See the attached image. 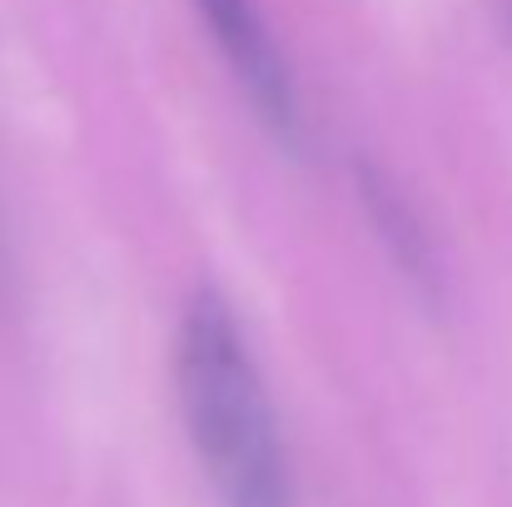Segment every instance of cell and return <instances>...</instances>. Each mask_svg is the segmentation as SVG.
Masks as SVG:
<instances>
[{
  "label": "cell",
  "mask_w": 512,
  "mask_h": 507,
  "mask_svg": "<svg viewBox=\"0 0 512 507\" xmlns=\"http://www.w3.org/2000/svg\"><path fill=\"white\" fill-rule=\"evenodd\" d=\"M503 5H508V30H512V0H503Z\"/></svg>",
  "instance_id": "277c9868"
},
{
  "label": "cell",
  "mask_w": 512,
  "mask_h": 507,
  "mask_svg": "<svg viewBox=\"0 0 512 507\" xmlns=\"http://www.w3.org/2000/svg\"><path fill=\"white\" fill-rule=\"evenodd\" d=\"M358 189H363V204L373 214V229L383 234V244L393 249V259L413 279H428V239H423L418 219L408 214V204L393 194V184L378 169H358Z\"/></svg>",
  "instance_id": "3957f363"
},
{
  "label": "cell",
  "mask_w": 512,
  "mask_h": 507,
  "mask_svg": "<svg viewBox=\"0 0 512 507\" xmlns=\"http://www.w3.org/2000/svg\"><path fill=\"white\" fill-rule=\"evenodd\" d=\"M174 388L199 468L224 507H294V463L234 309L194 289L174 338Z\"/></svg>",
  "instance_id": "6da1fadb"
},
{
  "label": "cell",
  "mask_w": 512,
  "mask_h": 507,
  "mask_svg": "<svg viewBox=\"0 0 512 507\" xmlns=\"http://www.w3.org/2000/svg\"><path fill=\"white\" fill-rule=\"evenodd\" d=\"M219 55L229 60L234 80L244 85V95L254 100L259 120L269 125V135L289 150L304 145V115H299V95H294V75L259 15L254 0H194Z\"/></svg>",
  "instance_id": "7a4b0ae2"
}]
</instances>
